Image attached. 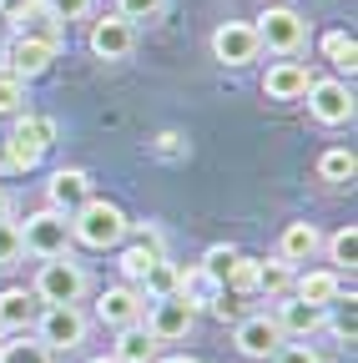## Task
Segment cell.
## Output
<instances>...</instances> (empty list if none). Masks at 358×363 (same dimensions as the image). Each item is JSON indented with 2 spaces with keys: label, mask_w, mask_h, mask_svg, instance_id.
<instances>
[{
  "label": "cell",
  "mask_w": 358,
  "mask_h": 363,
  "mask_svg": "<svg viewBox=\"0 0 358 363\" xmlns=\"http://www.w3.org/2000/svg\"><path fill=\"white\" fill-rule=\"evenodd\" d=\"M273 363H323V358H318V348H308V343H283L273 353Z\"/></svg>",
  "instance_id": "cell-35"
},
{
  "label": "cell",
  "mask_w": 358,
  "mask_h": 363,
  "mask_svg": "<svg viewBox=\"0 0 358 363\" xmlns=\"http://www.w3.org/2000/svg\"><path fill=\"white\" fill-rule=\"evenodd\" d=\"M157 257H162V252H152L147 242H131V247H121V278H126L131 288H137V283H142V272H147Z\"/></svg>",
  "instance_id": "cell-30"
},
{
  "label": "cell",
  "mask_w": 358,
  "mask_h": 363,
  "mask_svg": "<svg viewBox=\"0 0 358 363\" xmlns=\"http://www.w3.org/2000/svg\"><path fill=\"white\" fill-rule=\"evenodd\" d=\"M46 197H51V207H56V212H66V217H71L86 197H96V192H91V172H81V167H61V172H51Z\"/></svg>",
  "instance_id": "cell-16"
},
{
  "label": "cell",
  "mask_w": 358,
  "mask_h": 363,
  "mask_svg": "<svg viewBox=\"0 0 358 363\" xmlns=\"http://www.w3.org/2000/svg\"><path fill=\"white\" fill-rule=\"evenodd\" d=\"M308 81H313V71L303 61H273L262 71V96L267 101H303L308 96Z\"/></svg>",
  "instance_id": "cell-15"
},
{
  "label": "cell",
  "mask_w": 358,
  "mask_h": 363,
  "mask_svg": "<svg viewBox=\"0 0 358 363\" xmlns=\"http://www.w3.org/2000/svg\"><path fill=\"white\" fill-rule=\"evenodd\" d=\"M0 363H56V353L46 348V343H35V333L26 338H6L0 343Z\"/></svg>",
  "instance_id": "cell-25"
},
{
  "label": "cell",
  "mask_w": 358,
  "mask_h": 363,
  "mask_svg": "<svg viewBox=\"0 0 358 363\" xmlns=\"http://www.w3.org/2000/svg\"><path fill=\"white\" fill-rule=\"evenodd\" d=\"M233 257H237V247H233V242H212V247L202 252V267H207V272H212V278L222 283V272H228V267H233Z\"/></svg>",
  "instance_id": "cell-34"
},
{
  "label": "cell",
  "mask_w": 358,
  "mask_h": 363,
  "mask_svg": "<svg viewBox=\"0 0 358 363\" xmlns=\"http://www.w3.org/2000/svg\"><path fill=\"white\" fill-rule=\"evenodd\" d=\"M323 56L353 81V71H358V40H353L348 30H328V35H323Z\"/></svg>",
  "instance_id": "cell-26"
},
{
  "label": "cell",
  "mask_w": 358,
  "mask_h": 363,
  "mask_svg": "<svg viewBox=\"0 0 358 363\" xmlns=\"http://www.w3.org/2000/svg\"><path fill=\"white\" fill-rule=\"evenodd\" d=\"M30 333H35V343H46L51 353H71V348L86 343V318H81V308H40Z\"/></svg>",
  "instance_id": "cell-6"
},
{
  "label": "cell",
  "mask_w": 358,
  "mask_h": 363,
  "mask_svg": "<svg viewBox=\"0 0 358 363\" xmlns=\"http://www.w3.org/2000/svg\"><path fill=\"white\" fill-rule=\"evenodd\" d=\"M51 61H56V45H46V40H35V35H16L11 45H6V76H16V81H35V76H46L51 71Z\"/></svg>",
  "instance_id": "cell-11"
},
{
  "label": "cell",
  "mask_w": 358,
  "mask_h": 363,
  "mask_svg": "<svg viewBox=\"0 0 358 363\" xmlns=\"http://www.w3.org/2000/svg\"><path fill=\"white\" fill-rule=\"evenodd\" d=\"M192 323H197V313L182 303V298H152V308L142 313V328L157 338V343H182L187 333H192Z\"/></svg>",
  "instance_id": "cell-7"
},
{
  "label": "cell",
  "mask_w": 358,
  "mask_h": 363,
  "mask_svg": "<svg viewBox=\"0 0 358 363\" xmlns=\"http://www.w3.org/2000/svg\"><path fill=\"white\" fill-rule=\"evenodd\" d=\"M157 363H197L192 353H172V358H157Z\"/></svg>",
  "instance_id": "cell-39"
},
{
  "label": "cell",
  "mask_w": 358,
  "mask_h": 363,
  "mask_svg": "<svg viewBox=\"0 0 358 363\" xmlns=\"http://www.w3.org/2000/svg\"><path fill=\"white\" fill-rule=\"evenodd\" d=\"M212 56H217L222 66H252V61L262 56L252 21H222V26L212 30Z\"/></svg>",
  "instance_id": "cell-8"
},
{
  "label": "cell",
  "mask_w": 358,
  "mask_h": 363,
  "mask_svg": "<svg viewBox=\"0 0 358 363\" xmlns=\"http://www.w3.org/2000/svg\"><path fill=\"white\" fill-rule=\"evenodd\" d=\"M233 343H237L242 358H273L283 348V328L273 323V313H252L233 328Z\"/></svg>",
  "instance_id": "cell-13"
},
{
  "label": "cell",
  "mask_w": 358,
  "mask_h": 363,
  "mask_svg": "<svg viewBox=\"0 0 358 363\" xmlns=\"http://www.w3.org/2000/svg\"><path fill=\"white\" fill-rule=\"evenodd\" d=\"M21 247L35 252L40 262H51V257H71V217L56 212V207H40L26 217L21 227Z\"/></svg>",
  "instance_id": "cell-4"
},
{
  "label": "cell",
  "mask_w": 358,
  "mask_h": 363,
  "mask_svg": "<svg viewBox=\"0 0 358 363\" xmlns=\"http://www.w3.org/2000/svg\"><path fill=\"white\" fill-rule=\"evenodd\" d=\"M86 45H91L96 61H126L131 51H137V26L121 21V16H101V21H91Z\"/></svg>",
  "instance_id": "cell-10"
},
{
  "label": "cell",
  "mask_w": 358,
  "mask_h": 363,
  "mask_svg": "<svg viewBox=\"0 0 358 363\" xmlns=\"http://www.w3.org/2000/svg\"><path fill=\"white\" fill-rule=\"evenodd\" d=\"M222 293H237V298H247V293H257V257H233V267L222 272Z\"/></svg>",
  "instance_id": "cell-27"
},
{
  "label": "cell",
  "mask_w": 358,
  "mask_h": 363,
  "mask_svg": "<svg viewBox=\"0 0 358 363\" xmlns=\"http://www.w3.org/2000/svg\"><path fill=\"white\" fill-rule=\"evenodd\" d=\"M252 30H257V45H262V51H273V56H298L303 40H308V21L293 6H267L252 21Z\"/></svg>",
  "instance_id": "cell-5"
},
{
  "label": "cell",
  "mask_w": 358,
  "mask_h": 363,
  "mask_svg": "<svg viewBox=\"0 0 358 363\" xmlns=\"http://www.w3.org/2000/svg\"><path fill=\"white\" fill-rule=\"evenodd\" d=\"M288 293L303 298V303H313V308H328V303H338V293H343V272H333V267L293 272V288H288Z\"/></svg>",
  "instance_id": "cell-17"
},
{
  "label": "cell",
  "mask_w": 358,
  "mask_h": 363,
  "mask_svg": "<svg viewBox=\"0 0 358 363\" xmlns=\"http://www.w3.org/2000/svg\"><path fill=\"white\" fill-rule=\"evenodd\" d=\"M273 323L283 328V338H308V333H318V328L328 323V308H313V303L283 293V303H278V313H273Z\"/></svg>",
  "instance_id": "cell-18"
},
{
  "label": "cell",
  "mask_w": 358,
  "mask_h": 363,
  "mask_svg": "<svg viewBox=\"0 0 358 363\" xmlns=\"http://www.w3.org/2000/svg\"><path fill=\"white\" fill-rule=\"evenodd\" d=\"M177 298H182L192 313H202V308H212V303L222 298V283L212 278V272H207L202 262H192V267H177Z\"/></svg>",
  "instance_id": "cell-19"
},
{
  "label": "cell",
  "mask_w": 358,
  "mask_h": 363,
  "mask_svg": "<svg viewBox=\"0 0 358 363\" xmlns=\"http://www.w3.org/2000/svg\"><path fill=\"white\" fill-rule=\"evenodd\" d=\"M16 111H26V81L0 71V116H16Z\"/></svg>",
  "instance_id": "cell-33"
},
{
  "label": "cell",
  "mask_w": 358,
  "mask_h": 363,
  "mask_svg": "<svg viewBox=\"0 0 358 363\" xmlns=\"http://www.w3.org/2000/svg\"><path fill=\"white\" fill-rule=\"evenodd\" d=\"M51 147H56V121L35 116V111H16L11 136H6V162L16 172H30V167H40V157H46Z\"/></svg>",
  "instance_id": "cell-3"
},
{
  "label": "cell",
  "mask_w": 358,
  "mask_h": 363,
  "mask_svg": "<svg viewBox=\"0 0 358 363\" xmlns=\"http://www.w3.org/2000/svg\"><path fill=\"white\" fill-rule=\"evenodd\" d=\"M51 6H56V16L71 26V21H86V16H91V0H51Z\"/></svg>",
  "instance_id": "cell-37"
},
{
  "label": "cell",
  "mask_w": 358,
  "mask_h": 363,
  "mask_svg": "<svg viewBox=\"0 0 358 363\" xmlns=\"http://www.w3.org/2000/svg\"><path fill=\"white\" fill-rule=\"evenodd\" d=\"M157 157H182V136H177V131H162V136H157Z\"/></svg>",
  "instance_id": "cell-38"
},
{
  "label": "cell",
  "mask_w": 358,
  "mask_h": 363,
  "mask_svg": "<svg viewBox=\"0 0 358 363\" xmlns=\"http://www.w3.org/2000/svg\"><path fill=\"white\" fill-rule=\"evenodd\" d=\"M86 293H91V278H86V267L71 262V257L40 262L35 283H30V298H35L40 308H76Z\"/></svg>",
  "instance_id": "cell-2"
},
{
  "label": "cell",
  "mask_w": 358,
  "mask_h": 363,
  "mask_svg": "<svg viewBox=\"0 0 358 363\" xmlns=\"http://www.w3.org/2000/svg\"><path fill=\"white\" fill-rule=\"evenodd\" d=\"M142 313H147V298L131 288V283H116L96 298V318L106 328H131V323H142Z\"/></svg>",
  "instance_id": "cell-14"
},
{
  "label": "cell",
  "mask_w": 358,
  "mask_h": 363,
  "mask_svg": "<svg viewBox=\"0 0 358 363\" xmlns=\"http://www.w3.org/2000/svg\"><path fill=\"white\" fill-rule=\"evenodd\" d=\"M288 288H293V262H283V257H262V262H257V293L283 298Z\"/></svg>",
  "instance_id": "cell-24"
},
{
  "label": "cell",
  "mask_w": 358,
  "mask_h": 363,
  "mask_svg": "<svg viewBox=\"0 0 358 363\" xmlns=\"http://www.w3.org/2000/svg\"><path fill=\"white\" fill-rule=\"evenodd\" d=\"M21 257H26V247H21V222L0 217V272H6V267H16Z\"/></svg>",
  "instance_id": "cell-31"
},
{
  "label": "cell",
  "mask_w": 358,
  "mask_h": 363,
  "mask_svg": "<svg viewBox=\"0 0 358 363\" xmlns=\"http://www.w3.org/2000/svg\"><path fill=\"white\" fill-rule=\"evenodd\" d=\"M353 167H358V162H353L348 147H328V152L318 157V177H323V182H353Z\"/></svg>",
  "instance_id": "cell-29"
},
{
  "label": "cell",
  "mask_w": 358,
  "mask_h": 363,
  "mask_svg": "<svg viewBox=\"0 0 358 363\" xmlns=\"http://www.w3.org/2000/svg\"><path fill=\"white\" fill-rule=\"evenodd\" d=\"M71 242L91 247V252H106V247H121L126 242V212L106 197H86L76 212H71Z\"/></svg>",
  "instance_id": "cell-1"
},
{
  "label": "cell",
  "mask_w": 358,
  "mask_h": 363,
  "mask_svg": "<svg viewBox=\"0 0 358 363\" xmlns=\"http://www.w3.org/2000/svg\"><path fill=\"white\" fill-rule=\"evenodd\" d=\"M323 252V233H318V227H313V222H288L283 227V238H278V257L283 262H313V257H318Z\"/></svg>",
  "instance_id": "cell-20"
},
{
  "label": "cell",
  "mask_w": 358,
  "mask_h": 363,
  "mask_svg": "<svg viewBox=\"0 0 358 363\" xmlns=\"http://www.w3.org/2000/svg\"><path fill=\"white\" fill-rule=\"evenodd\" d=\"M126 233H137V242H147L152 252H167V238L157 222H126Z\"/></svg>",
  "instance_id": "cell-36"
},
{
  "label": "cell",
  "mask_w": 358,
  "mask_h": 363,
  "mask_svg": "<svg viewBox=\"0 0 358 363\" xmlns=\"http://www.w3.org/2000/svg\"><path fill=\"white\" fill-rule=\"evenodd\" d=\"M137 293H142L147 303H152V298H172V293H177V262H172L167 252H162V257H157V262H152V267L142 272Z\"/></svg>",
  "instance_id": "cell-23"
},
{
  "label": "cell",
  "mask_w": 358,
  "mask_h": 363,
  "mask_svg": "<svg viewBox=\"0 0 358 363\" xmlns=\"http://www.w3.org/2000/svg\"><path fill=\"white\" fill-rule=\"evenodd\" d=\"M308 111H313V121H323V126H343V121H353V91L343 86V81H318L313 76L308 81Z\"/></svg>",
  "instance_id": "cell-9"
},
{
  "label": "cell",
  "mask_w": 358,
  "mask_h": 363,
  "mask_svg": "<svg viewBox=\"0 0 358 363\" xmlns=\"http://www.w3.org/2000/svg\"><path fill=\"white\" fill-rule=\"evenodd\" d=\"M11 26H16V35H35V40L56 45V51H61V40H66V21L56 16L51 0H26V6H16Z\"/></svg>",
  "instance_id": "cell-12"
},
{
  "label": "cell",
  "mask_w": 358,
  "mask_h": 363,
  "mask_svg": "<svg viewBox=\"0 0 358 363\" xmlns=\"http://www.w3.org/2000/svg\"><path fill=\"white\" fill-rule=\"evenodd\" d=\"M86 363H116V358H86Z\"/></svg>",
  "instance_id": "cell-40"
},
{
  "label": "cell",
  "mask_w": 358,
  "mask_h": 363,
  "mask_svg": "<svg viewBox=\"0 0 358 363\" xmlns=\"http://www.w3.org/2000/svg\"><path fill=\"white\" fill-rule=\"evenodd\" d=\"M157 338L142 328V323H131V328H116V348H111V358L116 363H157Z\"/></svg>",
  "instance_id": "cell-22"
},
{
  "label": "cell",
  "mask_w": 358,
  "mask_h": 363,
  "mask_svg": "<svg viewBox=\"0 0 358 363\" xmlns=\"http://www.w3.org/2000/svg\"><path fill=\"white\" fill-rule=\"evenodd\" d=\"M35 298H30V288H6L0 293V333H26L30 323H35Z\"/></svg>",
  "instance_id": "cell-21"
},
{
  "label": "cell",
  "mask_w": 358,
  "mask_h": 363,
  "mask_svg": "<svg viewBox=\"0 0 358 363\" xmlns=\"http://www.w3.org/2000/svg\"><path fill=\"white\" fill-rule=\"evenodd\" d=\"M323 247H328L333 272H353V262H358V233H353V227H338V233H333Z\"/></svg>",
  "instance_id": "cell-28"
},
{
  "label": "cell",
  "mask_w": 358,
  "mask_h": 363,
  "mask_svg": "<svg viewBox=\"0 0 358 363\" xmlns=\"http://www.w3.org/2000/svg\"><path fill=\"white\" fill-rule=\"evenodd\" d=\"M167 11V0H116V16L131 21V26H142V21H157Z\"/></svg>",
  "instance_id": "cell-32"
}]
</instances>
